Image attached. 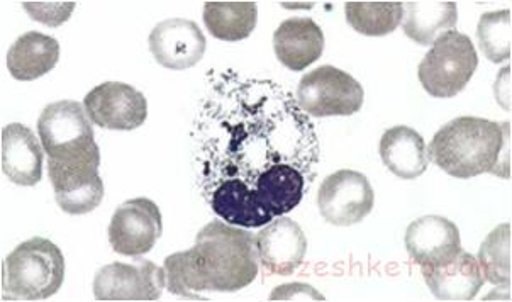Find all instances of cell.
Here are the masks:
<instances>
[{
	"mask_svg": "<svg viewBox=\"0 0 512 302\" xmlns=\"http://www.w3.org/2000/svg\"><path fill=\"white\" fill-rule=\"evenodd\" d=\"M375 194L365 175L355 170H338L319 187L318 207L324 221L334 226L362 223L372 213Z\"/></svg>",
	"mask_w": 512,
	"mask_h": 302,
	"instance_id": "obj_9",
	"label": "cell"
},
{
	"mask_svg": "<svg viewBox=\"0 0 512 302\" xmlns=\"http://www.w3.org/2000/svg\"><path fill=\"white\" fill-rule=\"evenodd\" d=\"M151 55L168 70H189L201 62L207 41L202 29L189 19H167L155 26L148 40Z\"/></svg>",
	"mask_w": 512,
	"mask_h": 302,
	"instance_id": "obj_13",
	"label": "cell"
},
{
	"mask_svg": "<svg viewBox=\"0 0 512 302\" xmlns=\"http://www.w3.org/2000/svg\"><path fill=\"white\" fill-rule=\"evenodd\" d=\"M404 34L423 46H433L441 34L455 28L458 9L455 2H407Z\"/></svg>",
	"mask_w": 512,
	"mask_h": 302,
	"instance_id": "obj_21",
	"label": "cell"
},
{
	"mask_svg": "<svg viewBox=\"0 0 512 302\" xmlns=\"http://www.w3.org/2000/svg\"><path fill=\"white\" fill-rule=\"evenodd\" d=\"M318 299L324 301V297L319 294L314 287L306 286V284H287V286H280L272 292L270 299L277 301V299Z\"/></svg>",
	"mask_w": 512,
	"mask_h": 302,
	"instance_id": "obj_27",
	"label": "cell"
},
{
	"mask_svg": "<svg viewBox=\"0 0 512 302\" xmlns=\"http://www.w3.org/2000/svg\"><path fill=\"white\" fill-rule=\"evenodd\" d=\"M379 151L385 167L399 179H418L428 170L424 138L409 126L387 129L380 140Z\"/></svg>",
	"mask_w": 512,
	"mask_h": 302,
	"instance_id": "obj_19",
	"label": "cell"
},
{
	"mask_svg": "<svg viewBox=\"0 0 512 302\" xmlns=\"http://www.w3.org/2000/svg\"><path fill=\"white\" fill-rule=\"evenodd\" d=\"M346 23L365 36H385L394 33L402 17V2H346Z\"/></svg>",
	"mask_w": 512,
	"mask_h": 302,
	"instance_id": "obj_23",
	"label": "cell"
},
{
	"mask_svg": "<svg viewBox=\"0 0 512 302\" xmlns=\"http://www.w3.org/2000/svg\"><path fill=\"white\" fill-rule=\"evenodd\" d=\"M480 50L490 62L502 63L511 58V11L487 12L480 17L479 28Z\"/></svg>",
	"mask_w": 512,
	"mask_h": 302,
	"instance_id": "obj_25",
	"label": "cell"
},
{
	"mask_svg": "<svg viewBox=\"0 0 512 302\" xmlns=\"http://www.w3.org/2000/svg\"><path fill=\"white\" fill-rule=\"evenodd\" d=\"M65 280V257L55 243L31 238L17 245L2 265L4 299L43 301L55 296Z\"/></svg>",
	"mask_w": 512,
	"mask_h": 302,
	"instance_id": "obj_4",
	"label": "cell"
},
{
	"mask_svg": "<svg viewBox=\"0 0 512 302\" xmlns=\"http://www.w3.org/2000/svg\"><path fill=\"white\" fill-rule=\"evenodd\" d=\"M363 99L365 92L358 80L331 65L306 73L295 92L299 107L314 118L351 116L362 109Z\"/></svg>",
	"mask_w": 512,
	"mask_h": 302,
	"instance_id": "obj_7",
	"label": "cell"
},
{
	"mask_svg": "<svg viewBox=\"0 0 512 302\" xmlns=\"http://www.w3.org/2000/svg\"><path fill=\"white\" fill-rule=\"evenodd\" d=\"M43 153V145L24 124H7L2 129V170L14 184H38L43 177Z\"/></svg>",
	"mask_w": 512,
	"mask_h": 302,
	"instance_id": "obj_17",
	"label": "cell"
},
{
	"mask_svg": "<svg viewBox=\"0 0 512 302\" xmlns=\"http://www.w3.org/2000/svg\"><path fill=\"white\" fill-rule=\"evenodd\" d=\"M99 165L101 163L60 165L48 160V175L63 213L80 216L101 206L106 191L99 175Z\"/></svg>",
	"mask_w": 512,
	"mask_h": 302,
	"instance_id": "obj_12",
	"label": "cell"
},
{
	"mask_svg": "<svg viewBox=\"0 0 512 302\" xmlns=\"http://www.w3.org/2000/svg\"><path fill=\"white\" fill-rule=\"evenodd\" d=\"M60 60V43L48 34H23L7 53V68L12 77L29 82L51 72Z\"/></svg>",
	"mask_w": 512,
	"mask_h": 302,
	"instance_id": "obj_20",
	"label": "cell"
},
{
	"mask_svg": "<svg viewBox=\"0 0 512 302\" xmlns=\"http://www.w3.org/2000/svg\"><path fill=\"white\" fill-rule=\"evenodd\" d=\"M480 270L494 286H511V224H501L485 238L480 247Z\"/></svg>",
	"mask_w": 512,
	"mask_h": 302,
	"instance_id": "obj_24",
	"label": "cell"
},
{
	"mask_svg": "<svg viewBox=\"0 0 512 302\" xmlns=\"http://www.w3.org/2000/svg\"><path fill=\"white\" fill-rule=\"evenodd\" d=\"M258 262L255 236L216 219L199 231L194 247L165 258L163 269L172 294L207 301L201 292H236L250 286Z\"/></svg>",
	"mask_w": 512,
	"mask_h": 302,
	"instance_id": "obj_2",
	"label": "cell"
},
{
	"mask_svg": "<svg viewBox=\"0 0 512 302\" xmlns=\"http://www.w3.org/2000/svg\"><path fill=\"white\" fill-rule=\"evenodd\" d=\"M38 133L50 162L101 163L94 129L80 102L60 101L46 106L38 119Z\"/></svg>",
	"mask_w": 512,
	"mask_h": 302,
	"instance_id": "obj_5",
	"label": "cell"
},
{
	"mask_svg": "<svg viewBox=\"0 0 512 302\" xmlns=\"http://www.w3.org/2000/svg\"><path fill=\"white\" fill-rule=\"evenodd\" d=\"M24 9L31 14L34 21L48 24V26H60L68 17L72 16L75 4H41V2H24Z\"/></svg>",
	"mask_w": 512,
	"mask_h": 302,
	"instance_id": "obj_26",
	"label": "cell"
},
{
	"mask_svg": "<svg viewBox=\"0 0 512 302\" xmlns=\"http://www.w3.org/2000/svg\"><path fill=\"white\" fill-rule=\"evenodd\" d=\"M167 286L165 269L138 258L134 263H109L94 279L97 301H156Z\"/></svg>",
	"mask_w": 512,
	"mask_h": 302,
	"instance_id": "obj_8",
	"label": "cell"
},
{
	"mask_svg": "<svg viewBox=\"0 0 512 302\" xmlns=\"http://www.w3.org/2000/svg\"><path fill=\"white\" fill-rule=\"evenodd\" d=\"M84 109L99 128L133 131L145 124L148 102L140 90L123 82H106L90 90Z\"/></svg>",
	"mask_w": 512,
	"mask_h": 302,
	"instance_id": "obj_11",
	"label": "cell"
},
{
	"mask_svg": "<svg viewBox=\"0 0 512 302\" xmlns=\"http://www.w3.org/2000/svg\"><path fill=\"white\" fill-rule=\"evenodd\" d=\"M509 123L489 119H453L429 143L428 160L455 179L501 175L502 157L509 158Z\"/></svg>",
	"mask_w": 512,
	"mask_h": 302,
	"instance_id": "obj_3",
	"label": "cell"
},
{
	"mask_svg": "<svg viewBox=\"0 0 512 302\" xmlns=\"http://www.w3.org/2000/svg\"><path fill=\"white\" fill-rule=\"evenodd\" d=\"M429 291L441 301H470L485 284L484 274L474 255L458 253L438 267H421Z\"/></svg>",
	"mask_w": 512,
	"mask_h": 302,
	"instance_id": "obj_18",
	"label": "cell"
},
{
	"mask_svg": "<svg viewBox=\"0 0 512 302\" xmlns=\"http://www.w3.org/2000/svg\"><path fill=\"white\" fill-rule=\"evenodd\" d=\"M192 129L202 196L224 223L263 228L299 206L318 175V133L287 87L211 73Z\"/></svg>",
	"mask_w": 512,
	"mask_h": 302,
	"instance_id": "obj_1",
	"label": "cell"
},
{
	"mask_svg": "<svg viewBox=\"0 0 512 302\" xmlns=\"http://www.w3.org/2000/svg\"><path fill=\"white\" fill-rule=\"evenodd\" d=\"M258 21L255 2H206L204 23L218 40L243 41L253 33Z\"/></svg>",
	"mask_w": 512,
	"mask_h": 302,
	"instance_id": "obj_22",
	"label": "cell"
},
{
	"mask_svg": "<svg viewBox=\"0 0 512 302\" xmlns=\"http://www.w3.org/2000/svg\"><path fill=\"white\" fill-rule=\"evenodd\" d=\"M273 48L284 67L301 72L323 55V29L311 17H292L280 23L273 34Z\"/></svg>",
	"mask_w": 512,
	"mask_h": 302,
	"instance_id": "obj_16",
	"label": "cell"
},
{
	"mask_svg": "<svg viewBox=\"0 0 512 302\" xmlns=\"http://www.w3.org/2000/svg\"><path fill=\"white\" fill-rule=\"evenodd\" d=\"M258 258L268 274L290 275L301 267L307 252V238L294 219L275 218L255 238Z\"/></svg>",
	"mask_w": 512,
	"mask_h": 302,
	"instance_id": "obj_15",
	"label": "cell"
},
{
	"mask_svg": "<svg viewBox=\"0 0 512 302\" xmlns=\"http://www.w3.org/2000/svg\"><path fill=\"white\" fill-rule=\"evenodd\" d=\"M412 262L421 267H438L462 252L457 224L443 216H424L409 224L404 236Z\"/></svg>",
	"mask_w": 512,
	"mask_h": 302,
	"instance_id": "obj_14",
	"label": "cell"
},
{
	"mask_svg": "<svg viewBox=\"0 0 512 302\" xmlns=\"http://www.w3.org/2000/svg\"><path fill=\"white\" fill-rule=\"evenodd\" d=\"M477 67L479 56L472 40L451 29L441 34L419 63V82L429 96L450 99L467 87Z\"/></svg>",
	"mask_w": 512,
	"mask_h": 302,
	"instance_id": "obj_6",
	"label": "cell"
},
{
	"mask_svg": "<svg viewBox=\"0 0 512 302\" xmlns=\"http://www.w3.org/2000/svg\"><path fill=\"white\" fill-rule=\"evenodd\" d=\"M107 233L114 252L124 257H143L162 238V213L146 197L129 199L117 207Z\"/></svg>",
	"mask_w": 512,
	"mask_h": 302,
	"instance_id": "obj_10",
	"label": "cell"
}]
</instances>
